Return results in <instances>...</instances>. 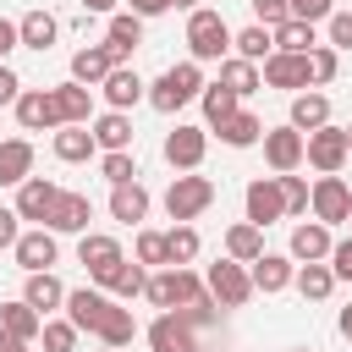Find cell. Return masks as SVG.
<instances>
[{
    "label": "cell",
    "mask_w": 352,
    "mask_h": 352,
    "mask_svg": "<svg viewBox=\"0 0 352 352\" xmlns=\"http://www.w3.org/2000/svg\"><path fill=\"white\" fill-rule=\"evenodd\" d=\"M204 94V66L198 60H176V66H165L154 82H148V104L160 110V116H176L182 104H192Z\"/></svg>",
    "instance_id": "1"
},
{
    "label": "cell",
    "mask_w": 352,
    "mask_h": 352,
    "mask_svg": "<svg viewBox=\"0 0 352 352\" xmlns=\"http://www.w3.org/2000/svg\"><path fill=\"white\" fill-rule=\"evenodd\" d=\"M231 55V28H226V16L220 11H209V6H198V11H187V60H226Z\"/></svg>",
    "instance_id": "2"
},
{
    "label": "cell",
    "mask_w": 352,
    "mask_h": 352,
    "mask_svg": "<svg viewBox=\"0 0 352 352\" xmlns=\"http://www.w3.org/2000/svg\"><path fill=\"white\" fill-rule=\"evenodd\" d=\"M143 297H148L160 314H170V308H187V302H198V297H204V275H198V270H187V264H170V270L148 275Z\"/></svg>",
    "instance_id": "3"
},
{
    "label": "cell",
    "mask_w": 352,
    "mask_h": 352,
    "mask_svg": "<svg viewBox=\"0 0 352 352\" xmlns=\"http://www.w3.org/2000/svg\"><path fill=\"white\" fill-rule=\"evenodd\" d=\"M209 204H214V182H209V176H198V170L170 176V187H165V214H170L176 226H192Z\"/></svg>",
    "instance_id": "4"
},
{
    "label": "cell",
    "mask_w": 352,
    "mask_h": 352,
    "mask_svg": "<svg viewBox=\"0 0 352 352\" xmlns=\"http://www.w3.org/2000/svg\"><path fill=\"white\" fill-rule=\"evenodd\" d=\"M346 126H336V121H324L319 132H308L302 138V165H314L319 176H341L346 170Z\"/></svg>",
    "instance_id": "5"
},
{
    "label": "cell",
    "mask_w": 352,
    "mask_h": 352,
    "mask_svg": "<svg viewBox=\"0 0 352 352\" xmlns=\"http://www.w3.org/2000/svg\"><path fill=\"white\" fill-rule=\"evenodd\" d=\"M204 292L220 302V308H242L248 297H253V280H248V264H236V258H214L209 270H204Z\"/></svg>",
    "instance_id": "6"
},
{
    "label": "cell",
    "mask_w": 352,
    "mask_h": 352,
    "mask_svg": "<svg viewBox=\"0 0 352 352\" xmlns=\"http://www.w3.org/2000/svg\"><path fill=\"white\" fill-rule=\"evenodd\" d=\"M308 209H314L319 226L352 220V187H346V176H319V182L308 187Z\"/></svg>",
    "instance_id": "7"
},
{
    "label": "cell",
    "mask_w": 352,
    "mask_h": 352,
    "mask_svg": "<svg viewBox=\"0 0 352 352\" xmlns=\"http://www.w3.org/2000/svg\"><path fill=\"white\" fill-rule=\"evenodd\" d=\"M126 253H121V242L116 236H104V231H82V242H77V264L88 270V280L94 286H104L110 275H116V264H121Z\"/></svg>",
    "instance_id": "8"
},
{
    "label": "cell",
    "mask_w": 352,
    "mask_h": 352,
    "mask_svg": "<svg viewBox=\"0 0 352 352\" xmlns=\"http://www.w3.org/2000/svg\"><path fill=\"white\" fill-rule=\"evenodd\" d=\"M280 214H286V204H280V182H275V176H253L248 192H242V220H253V226L264 231V226H275Z\"/></svg>",
    "instance_id": "9"
},
{
    "label": "cell",
    "mask_w": 352,
    "mask_h": 352,
    "mask_svg": "<svg viewBox=\"0 0 352 352\" xmlns=\"http://www.w3.org/2000/svg\"><path fill=\"white\" fill-rule=\"evenodd\" d=\"M264 165L275 170V176H292L297 165H302V132L297 126H264Z\"/></svg>",
    "instance_id": "10"
},
{
    "label": "cell",
    "mask_w": 352,
    "mask_h": 352,
    "mask_svg": "<svg viewBox=\"0 0 352 352\" xmlns=\"http://www.w3.org/2000/svg\"><path fill=\"white\" fill-rule=\"evenodd\" d=\"M204 148H209V126H176V132H165V165L170 170H198Z\"/></svg>",
    "instance_id": "11"
},
{
    "label": "cell",
    "mask_w": 352,
    "mask_h": 352,
    "mask_svg": "<svg viewBox=\"0 0 352 352\" xmlns=\"http://www.w3.org/2000/svg\"><path fill=\"white\" fill-rule=\"evenodd\" d=\"M88 220H94L88 192H66V187H60V198H55V209H50L44 231H55V236H82V231H88Z\"/></svg>",
    "instance_id": "12"
},
{
    "label": "cell",
    "mask_w": 352,
    "mask_h": 352,
    "mask_svg": "<svg viewBox=\"0 0 352 352\" xmlns=\"http://www.w3.org/2000/svg\"><path fill=\"white\" fill-rule=\"evenodd\" d=\"M11 110H16V126H22V132H55V126H60L50 88H22Z\"/></svg>",
    "instance_id": "13"
},
{
    "label": "cell",
    "mask_w": 352,
    "mask_h": 352,
    "mask_svg": "<svg viewBox=\"0 0 352 352\" xmlns=\"http://www.w3.org/2000/svg\"><path fill=\"white\" fill-rule=\"evenodd\" d=\"M55 198H60V187L50 182V176H28L22 187H16V220H33V226H44L50 220V209H55Z\"/></svg>",
    "instance_id": "14"
},
{
    "label": "cell",
    "mask_w": 352,
    "mask_h": 352,
    "mask_svg": "<svg viewBox=\"0 0 352 352\" xmlns=\"http://www.w3.org/2000/svg\"><path fill=\"white\" fill-rule=\"evenodd\" d=\"M50 99H55V116H60V126H88L94 121V88H82V82H55L50 88Z\"/></svg>",
    "instance_id": "15"
},
{
    "label": "cell",
    "mask_w": 352,
    "mask_h": 352,
    "mask_svg": "<svg viewBox=\"0 0 352 352\" xmlns=\"http://www.w3.org/2000/svg\"><path fill=\"white\" fill-rule=\"evenodd\" d=\"M330 248H336V236H330V226H319V220H302V226H292V264H324L330 258Z\"/></svg>",
    "instance_id": "16"
},
{
    "label": "cell",
    "mask_w": 352,
    "mask_h": 352,
    "mask_svg": "<svg viewBox=\"0 0 352 352\" xmlns=\"http://www.w3.org/2000/svg\"><path fill=\"white\" fill-rule=\"evenodd\" d=\"M16 264L28 270V275H38V270H50L55 258H60V242H55V231H44V226H33V231H22L16 236Z\"/></svg>",
    "instance_id": "17"
},
{
    "label": "cell",
    "mask_w": 352,
    "mask_h": 352,
    "mask_svg": "<svg viewBox=\"0 0 352 352\" xmlns=\"http://www.w3.org/2000/svg\"><path fill=\"white\" fill-rule=\"evenodd\" d=\"M138 44H143V16H132V11H116V16L104 22V50H110V60H116V66H126Z\"/></svg>",
    "instance_id": "18"
},
{
    "label": "cell",
    "mask_w": 352,
    "mask_h": 352,
    "mask_svg": "<svg viewBox=\"0 0 352 352\" xmlns=\"http://www.w3.org/2000/svg\"><path fill=\"white\" fill-rule=\"evenodd\" d=\"M258 82H270V88H286V94H302L308 88V55H270L264 66H258Z\"/></svg>",
    "instance_id": "19"
},
{
    "label": "cell",
    "mask_w": 352,
    "mask_h": 352,
    "mask_svg": "<svg viewBox=\"0 0 352 352\" xmlns=\"http://www.w3.org/2000/svg\"><path fill=\"white\" fill-rule=\"evenodd\" d=\"M292 275H297V264H292L286 253H258V258L248 264V280H253V292H264V297L286 292V286H292Z\"/></svg>",
    "instance_id": "20"
},
{
    "label": "cell",
    "mask_w": 352,
    "mask_h": 352,
    "mask_svg": "<svg viewBox=\"0 0 352 352\" xmlns=\"http://www.w3.org/2000/svg\"><path fill=\"white\" fill-rule=\"evenodd\" d=\"M148 352H204V341L192 336V324H182L176 314H160L148 324Z\"/></svg>",
    "instance_id": "21"
},
{
    "label": "cell",
    "mask_w": 352,
    "mask_h": 352,
    "mask_svg": "<svg viewBox=\"0 0 352 352\" xmlns=\"http://www.w3.org/2000/svg\"><path fill=\"white\" fill-rule=\"evenodd\" d=\"M88 132H94L99 154H126V148H132V116H126V110H104V116H94Z\"/></svg>",
    "instance_id": "22"
},
{
    "label": "cell",
    "mask_w": 352,
    "mask_h": 352,
    "mask_svg": "<svg viewBox=\"0 0 352 352\" xmlns=\"http://www.w3.org/2000/svg\"><path fill=\"white\" fill-rule=\"evenodd\" d=\"M60 308H66V319H72L77 330H88V336H94V330H99V319H104V308H110V297H104L99 286H77V292H66V302H60Z\"/></svg>",
    "instance_id": "23"
},
{
    "label": "cell",
    "mask_w": 352,
    "mask_h": 352,
    "mask_svg": "<svg viewBox=\"0 0 352 352\" xmlns=\"http://www.w3.org/2000/svg\"><path fill=\"white\" fill-rule=\"evenodd\" d=\"M99 94H104V104H110V110H132L138 99H148V82H143L132 66H116V72L99 82Z\"/></svg>",
    "instance_id": "24"
},
{
    "label": "cell",
    "mask_w": 352,
    "mask_h": 352,
    "mask_svg": "<svg viewBox=\"0 0 352 352\" xmlns=\"http://www.w3.org/2000/svg\"><path fill=\"white\" fill-rule=\"evenodd\" d=\"M22 302H28L38 319H50V314L66 302V286L55 280V270H38V275H28V286H22Z\"/></svg>",
    "instance_id": "25"
},
{
    "label": "cell",
    "mask_w": 352,
    "mask_h": 352,
    "mask_svg": "<svg viewBox=\"0 0 352 352\" xmlns=\"http://www.w3.org/2000/svg\"><path fill=\"white\" fill-rule=\"evenodd\" d=\"M324 121H330V99H324L319 88H302V94H292V121H286V126H297V132L308 138V132H319Z\"/></svg>",
    "instance_id": "26"
},
{
    "label": "cell",
    "mask_w": 352,
    "mask_h": 352,
    "mask_svg": "<svg viewBox=\"0 0 352 352\" xmlns=\"http://www.w3.org/2000/svg\"><path fill=\"white\" fill-rule=\"evenodd\" d=\"M148 187L143 182H121V187H110V220H121V226H138L143 214H148Z\"/></svg>",
    "instance_id": "27"
},
{
    "label": "cell",
    "mask_w": 352,
    "mask_h": 352,
    "mask_svg": "<svg viewBox=\"0 0 352 352\" xmlns=\"http://www.w3.org/2000/svg\"><path fill=\"white\" fill-rule=\"evenodd\" d=\"M33 176V143L28 138H6L0 143V187H22Z\"/></svg>",
    "instance_id": "28"
},
{
    "label": "cell",
    "mask_w": 352,
    "mask_h": 352,
    "mask_svg": "<svg viewBox=\"0 0 352 352\" xmlns=\"http://www.w3.org/2000/svg\"><path fill=\"white\" fill-rule=\"evenodd\" d=\"M55 38H60V22H55L44 6H38V11H28V16L16 22V44H22V50H38V55H44Z\"/></svg>",
    "instance_id": "29"
},
{
    "label": "cell",
    "mask_w": 352,
    "mask_h": 352,
    "mask_svg": "<svg viewBox=\"0 0 352 352\" xmlns=\"http://www.w3.org/2000/svg\"><path fill=\"white\" fill-rule=\"evenodd\" d=\"M110 72H116V60H110V50H104V44H88V50H77V55H72V82H82V88H99Z\"/></svg>",
    "instance_id": "30"
},
{
    "label": "cell",
    "mask_w": 352,
    "mask_h": 352,
    "mask_svg": "<svg viewBox=\"0 0 352 352\" xmlns=\"http://www.w3.org/2000/svg\"><path fill=\"white\" fill-rule=\"evenodd\" d=\"M50 148H55V160H66V165H82V160H94V154H99V143H94V132H88V126H55Z\"/></svg>",
    "instance_id": "31"
},
{
    "label": "cell",
    "mask_w": 352,
    "mask_h": 352,
    "mask_svg": "<svg viewBox=\"0 0 352 352\" xmlns=\"http://www.w3.org/2000/svg\"><path fill=\"white\" fill-rule=\"evenodd\" d=\"M143 286H148V270L138 264V258H121L116 264V275L99 286L104 297H116V302H132V297H143Z\"/></svg>",
    "instance_id": "32"
},
{
    "label": "cell",
    "mask_w": 352,
    "mask_h": 352,
    "mask_svg": "<svg viewBox=\"0 0 352 352\" xmlns=\"http://www.w3.org/2000/svg\"><path fill=\"white\" fill-rule=\"evenodd\" d=\"M0 330H6V336H16L22 346H33V341H38V330H44V319L16 297V302H0Z\"/></svg>",
    "instance_id": "33"
},
{
    "label": "cell",
    "mask_w": 352,
    "mask_h": 352,
    "mask_svg": "<svg viewBox=\"0 0 352 352\" xmlns=\"http://www.w3.org/2000/svg\"><path fill=\"white\" fill-rule=\"evenodd\" d=\"M94 336H99L104 346H116V352H121V346L138 336V319H132V308L110 297V308H104V319H99V330H94Z\"/></svg>",
    "instance_id": "34"
},
{
    "label": "cell",
    "mask_w": 352,
    "mask_h": 352,
    "mask_svg": "<svg viewBox=\"0 0 352 352\" xmlns=\"http://www.w3.org/2000/svg\"><path fill=\"white\" fill-rule=\"evenodd\" d=\"M214 132H220V143H226V148H253V143L264 138V121H258L253 110H236V116H226Z\"/></svg>",
    "instance_id": "35"
},
{
    "label": "cell",
    "mask_w": 352,
    "mask_h": 352,
    "mask_svg": "<svg viewBox=\"0 0 352 352\" xmlns=\"http://www.w3.org/2000/svg\"><path fill=\"white\" fill-rule=\"evenodd\" d=\"M264 253V231L253 226V220H236V226H226V258H236V264H253Z\"/></svg>",
    "instance_id": "36"
},
{
    "label": "cell",
    "mask_w": 352,
    "mask_h": 352,
    "mask_svg": "<svg viewBox=\"0 0 352 352\" xmlns=\"http://www.w3.org/2000/svg\"><path fill=\"white\" fill-rule=\"evenodd\" d=\"M231 55L236 60H253V66H264L270 55H275V38H270V28H242V33H231Z\"/></svg>",
    "instance_id": "37"
},
{
    "label": "cell",
    "mask_w": 352,
    "mask_h": 352,
    "mask_svg": "<svg viewBox=\"0 0 352 352\" xmlns=\"http://www.w3.org/2000/svg\"><path fill=\"white\" fill-rule=\"evenodd\" d=\"M214 82H220V88H231L236 99H248V94H258V88H264V82H258V66H253V60H236V55H226V60H220V77H214Z\"/></svg>",
    "instance_id": "38"
},
{
    "label": "cell",
    "mask_w": 352,
    "mask_h": 352,
    "mask_svg": "<svg viewBox=\"0 0 352 352\" xmlns=\"http://www.w3.org/2000/svg\"><path fill=\"white\" fill-rule=\"evenodd\" d=\"M292 286L302 292V302H324V297L336 292V275H330V264H297Z\"/></svg>",
    "instance_id": "39"
},
{
    "label": "cell",
    "mask_w": 352,
    "mask_h": 352,
    "mask_svg": "<svg viewBox=\"0 0 352 352\" xmlns=\"http://www.w3.org/2000/svg\"><path fill=\"white\" fill-rule=\"evenodd\" d=\"M270 38H275V50H280V55H308V50L319 44V38H314V22H297V16H292V22H280Z\"/></svg>",
    "instance_id": "40"
},
{
    "label": "cell",
    "mask_w": 352,
    "mask_h": 352,
    "mask_svg": "<svg viewBox=\"0 0 352 352\" xmlns=\"http://www.w3.org/2000/svg\"><path fill=\"white\" fill-rule=\"evenodd\" d=\"M198 99H204V121H209V132H214L226 116H236V110H242V99H236L231 88H220V82H204V94H198Z\"/></svg>",
    "instance_id": "41"
},
{
    "label": "cell",
    "mask_w": 352,
    "mask_h": 352,
    "mask_svg": "<svg viewBox=\"0 0 352 352\" xmlns=\"http://www.w3.org/2000/svg\"><path fill=\"white\" fill-rule=\"evenodd\" d=\"M336 72H341V55H336L330 44H314V50H308V88L336 82Z\"/></svg>",
    "instance_id": "42"
},
{
    "label": "cell",
    "mask_w": 352,
    "mask_h": 352,
    "mask_svg": "<svg viewBox=\"0 0 352 352\" xmlns=\"http://www.w3.org/2000/svg\"><path fill=\"white\" fill-rule=\"evenodd\" d=\"M132 258H138L143 270H170V253H165V231H138V248H132Z\"/></svg>",
    "instance_id": "43"
},
{
    "label": "cell",
    "mask_w": 352,
    "mask_h": 352,
    "mask_svg": "<svg viewBox=\"0 0 352 352\" xmlns=\"http://www.w3.org/2000/svg\"><path fill=\"white\" fill-rule=\"evenodd\" d=\"M77 324L72 319H44V330H38V346L44 352H77Z\"/></svg>",
    "instance_id": "44"
},
{
    "label": "cell",
    "mask_w": 352,
    "mask_h": 352,
    "mask_svg": "<svg viewBox=\"0 0 352 352\" xmlns=\"http://www.w3.org/2000/svg\"><path fill=\"white\" fill-rule=\"evenodd\" d=\"M198 248H204V242H198L192 226H170V231H165V253H170V264H192Z\"/></svg>",
    "instance_id": "45"
},
{
    "label": "cell",
    "mask_w": 352,
    "mask_h": 352,
    "mask_svg": "<svg viewBox=\"0 0 352 352\" xmlns=\"http://www.w3.org/2000/svg\"><path fill=\"white\" fill-rule=\"evenodd\" d=\"M99 176H104L110 187L138 182V160H132V148H126V154H99Z\"/></svg>",
    "instance_id": "46"
},
{
    "label": "cell",
    "mask_w": 352,
    "mask_h": 352,
    "mask_svg": "<svg viewBox=\"0 0 352 352\" xmlns=\"http://www.w3.org/2000/svg\"><path fill=\"white\" fill-rule=\"evenodd\" d=\"M275 182H280L286 214H308V182H302V176H275Z\"/></svg>",
    "instance_id": "47"
},
{
    "label": "cell",
    "mask_w": 352,
    "mask_h": 352,
    "mask_svg": "<svg viewBox=\"0 0 352 352\" xmlns=\"http://www.w3.org/2000/svg\"><path fill=\"white\" fill-rule=\"evenodd\" d=\"M324 33H330V50H352V11H330L324 16Z\"/></svg>",
    "instance_id": "48"
},
{
    "label": "cell",
    "mask_w": 352,
    "mask_h": 352,
    "mask_svg": "<svg viewBox=\"0 0 352 352\" xmlns=\"http://www.w3.org/2000/svg\"><path fill=\"white\" fill-rule=\"evenodd\" d=\"M253 16H258V28H280V22H292V6L286 0H253Z\"/></svg>",
    "instance_id": "49"
},
{
    "label": "cell",
    "mask_w": 352,
    "mask_h": 352,
    "mask_svg": "<svg viewBox=\"0 0 352 352\" xmlns=\"http://www.w3.org/2000/svg\"><path fill=\"white\" fill-rule=\"evenodd\" d=\"M324 264H330V275H336V280H352V236H341V242L330 248V258H324Z\"/></svg>",
    "instance_id": "50"
},
{
    "label": "cell",
    "mask_w": 352,
    "mask_h": 352,
    "mask_svg": "<svg viewBox=\"0 0 352 352\" xmlns=\"http://www.w3.org/2000/svg\"><path fill=\"white\" fill-rule=\"evenodd\" d=\"M286 6H292L297 22H324L330 16V0H286Z\"/></svg>",
    "instance_id": "51"
},
{
    "label": "cell",
    "mask_w": 352,
    "mask_h": 352,
    "mask_svg": "<svg viewBox=\"0 0 352 352\" xmlns=\"http://www.w3.org/2000/svg\"><path fill=\"white\" fill-rule=\"evenodd\" d=\"M16 236H22V220H16V209H0V248H16Z\"/></svg>",
    "instance_id": "52"
},
{
    "label": "cell",
    "mask_w": 352,
    "mask_h": 352,
    "mask_svg": "<svg viewBox=\"0 0 352 352\" xmlns=\"http://www.w3.org/2000/svg\"><path fill=\"white\" fill-rule=\"evenodd\" d=\"M16 94H22V77L11 66H0V104H16Z\"/></svg>",
    "instance_id": "53"
},
{
    "label": "cell",
    "mask_w": 352,
    "mask_h": 352,
    "mask_svg": "<svg viewBox=\"0 0 352 352\" xmlns=\"http://www.w3.org/2000/svg\"><path fill=\"white\" fill-rule=\"evenodd\" d=\"M126 11L148 22V16H165V11H170V0H126Z\"/></svg>",
    "instance_id": "54"
},
{
    "label": "cell",
    "mask_w": 352,
    "mask_h": 352,
    "mask_svg": "<svg viewBox=\"0 0 352 352\" xmlns=\"http://www.w3.org/2000/svg\"><path fill=\"white\" fill-rule=\"evenodd\" d=\"M11 50H16V22H6V16H0V66H6V55H11Z\"/></svg>",
    "instance_id": "55"
},
{
    "label": "cell",
    "mask_w": 352,
    "mask_h": 352,
    "mask_svg": "<svg viewBox=\"0 0 352 352\" xmlns=\"http://www.w3.org/2000/svg\"><path fill=\"white\" fill-rule=\"evenodd\" d=\"M116 6L121 0H82V11H94V16H116Z\"/></svg>",
    "instance_id": "56"
},
{
    "label": "cell",
    "mask_w": 352,
    "mask_h": 352,
    "mask_svg": "<svg viewBox=\"0 0 352 352\" xmlns=\"http://www.w3.org/2000/svg\"><path fill=\"white\" fill-rule=\"evenodd\" d=\"M336 330H341V336H346V341H352V302H346V308H341V314H336Z\"/></svg>",
    "instance_id": "57"
},
{
    "label": "cell",
    "mask_w": 352,
    "mask_h": 352,
    "mask_svg": "<svg viewBox=\"0 0 352 352\" xmlns=\"http://www.w3.org/2000/svg\"><path fill=\"white\" fill-rule=\"evenodd\" d=\"M0 352H28V346H22L16 336H6V330H0Z\"/></svg>",
    "instance_id": "58"
},
{
    "label": "cell",
    "mask_w": 352,
    "mask_h": 352,
    "mask_svg": "<svg viewBox=\"0 0 352 352\" xmlns=\"http://www.w3.org/2000/svg\"><path fill=\"white\" fill-rule=\"evenodd\" d=\"M170 6H182V11H198V0H170Z\"/></svg>",
    "instance_id": "59"
},
{
    "label": "cell",
    "mask_w": 352,
    "mask_h": 352,
    "mask_svg": "<svg viewBox=\"0 0 352 352\" xmlns=\"http://www.w3.org/2000/svg\"><path fill=\"white\" fill-rule=\"evenodd\" d=\"M346 154H352V126H346Z\"/></svg>",
    "instance_id": "60"
},
{
    "label": "cell",
    "mask_w": 352,
    "mask_h": 352,
    "mask_svg": "<svg viewBox=\"0 0 352 352\" xmlns=\"http://www.w3.org/2000/svg\"><path fill=\"white\" fill-rule=\"evenodd\" d=\"M99 352H116V346H99Z\"/></svg>",
    "instance_id": "61"
},
{
    "label": "cell",
    "mask_w": 352,
    "mask_h": 352,
    "mask_svg": "<svg viewBox=\"0 0 352 352\" xmlns=\"http://www.w3.org/2000/svg\"><path fill=\"white\" fill-rule=\"evenodd\" d=\"M28 352H33V346H28Z\"/></svg>",
    "instance_id": "62"
}]
</instances>
